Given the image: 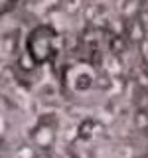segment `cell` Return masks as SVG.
<instances>
[{
    "label": "cell",
    "instance_id": "cell-1",
    "mask_svg": "<svg viewBox=\"0 0 148 158\" xmlns=\"http://www.w3.org/2000/svg\"><path fill=\"white\" fill-rule=\"evenodd\" d=\"M63 46V36L53 24L42 22L28 30L24 40V53L36 67H43L56 61Z\"/></svg>",
    "mask_w": 148,
    "mask_h": 158
},
{
    "label": "cell",
    "instance_id": "cell-15",
    "mask_svg": "<svg viewBox=\"0 0 148 158\" xmlns=\"http://www.w3.org/2000/svg\"><path fill=\"white\" fill-rule=\"evenodd\" d=\"M138 20H140V24H142V28L146 30V34H148V6L142 10V14L138 16Z\"/></svg>",
    "mask_w": 148,
    "mask_h": 158
},
{
    "label": "cell",
    "instance_id": "cell-3",
    "mask_svg": "<svg viewBox=\"0 0 148 158\" xmlns=\"http://www.w3.org/2000/svg\"><path fill=\"white\" fill-rule=\"evenodd\" d=\"M146 6H148V0H118L117 12L128 22V20H136Z\"/></svg>",
    "mask_w": 148,
    "mask_h": 158
},
{
    "label": "cell",
    "instance_id": "cell-13",
    "mask_svg": "<svg viewBox=\"0 0 148 158\" xmlns=\"http://www.w3.org/2000/svg\"><path fill=\"white\" fill-rule=\"evenodd\" d=\"M38 4L46 10V12H56V10H61V0H38Z\"/></svg>",
    "mask_w": 148,
    "mask_h": 158
},
{
    "label": "cell",
    "instance_id": "cell-12",
    "mask_svg": "<svg viewBox=\"0 0 148 158\" xmlns=\"http://www.w3.org/2000/svg\"><path fill=\"white\" fill-rule=\"evenodd\" d=\"M22 0H0V16H8L20 6Z\"/></svg>",
    "mask_w": 148,
    "mask_h": 158
},
{
    "label": "cell",
    "instance_id": "cell-9",
    "mask_svg": "<svg viewBox=\"0 0 148 158\" xmlns=\"http://www.w3.org/2000/svg\"><path fill=\"white\" fill-rule=\"evenodd\" d=\"M85 4H87V0H61V10L59 12H63L65 16L73 18V16H79L83 12Z\"/></svg>",
    "mask_w": 148,
    "mask_h": 158
},
{
    "label": "cell",
    "instance_id": "cell-6",
    "mask_svg": "<svg viewBox=\"0 0 148 158\" xmlns=\"http://www.w3.org/2000/svg\"><path fill=\"white\" fill-rule=\"evenodd\" d=\"M128 48H132V46L128 44L126 36H121V34H107V49L113 56H122Z\"/></svg>",
    "mask_w": 148,
    "mask_h": 158
},
{
    "label": "cell",
    "instance_id": "cell-11",
    "mask_svg": "<svg viewBox=\"0 0 148 158\" xmlns=\"http://www.w3.org/2000/svg\"><path fill=\"white\" fill-rule=\"evenodd\" d=\"M16 49H18V38H16V34H6V36H2L0 38V52H4V53H16Z\"/></svg>",
    "mask_w": 148,
    "mask_h": 158
},
{
    "label": "cell",
    "instance_id": "cell-2",
    "mask_svg": "<svg viewBox=\"0 0 148 158\" xmlns=\"http://www.w3.org/2000/svg\"><path fill=\"white\" fill-rule=\"evenodd\" d=\"M57 118L53 115H43L36 121V125L28 131V140L38 148L42 154H51L57 144Z\"/></svg>",
    "mask_w": 148,
    "mask_h": 158
},
{
    "label": "cell",
    "instance_id": "cell-4",
    "mask_svg": "<svg viewBox=\"0 0 148 158\" xmlns=\"http://www.w3.org/2000/svg\"><path fill=\"white\" fill-rule=\"evenodd\" d=\"M71 79L77 91H89L97 83V73H91L87 65H81V67H75V75Z\"/></svg>",
    "mask_w": 148,
    "mask_h": 158
},
{
    "label": "cell",
    "instance_id": "cell-16",
    "mask_svg": "<svg viewBox=\"0 0 148 158\" xmlns=\"http://www.w3.org/2000/svg\"><path fill=\"white\" fill-rule=\"evenodd\" d=\"M95 2H101V0H95Z\"/></svg>",
    "mask_w": 148,
    "mask_h": 158
},
{
    "label": "cell",
    "instance_id": "cell-14",
    "mask_svg": "<svg viewBox=\"0 0 148 158\" xmlns=\"http://www.w3.org/2000/svg\"><path fill=\"white\" fill-rule=\"evenodd\" d=\"M136 48H138V56H140V61L144 63V67L148 69V38L140 44V46H136Z\"/></svg>",
    "mask_w": 148,
    "mask_h": 158
},
{
    "label": "cell",
    "instance_id": "cell-10",
    "mask_svg": "<svg viewBox=\"0 0 148 158\" xmlns=\"http://www.w3.org/2000/svg\"><path fill=\"white\" fill-rule=\"evenodd\" d=\"M132 125L136 131L140 132H148V109L146 107H138L132 115Z\"/></svg>",
    "mask_w": 148,
    "mask_h": 158
},
{
    "label": "cell",
    "instance_id": "cell-5",
    "mask_svg": "<svg viewBox=\"0 0 148 158\" xmlns=\"http://www.w3.org/2000/svg\"><path fill=\"white\" fill-rule=\"evenodd\" d=\"M125 36L128 40V44H130L132 48H136V46H140L142 42L148 38V34H146V30L142 28V24H140V20H128L126 22V32H125Z\"/></svg>",
    "mask_w": 148,
    "mask_h": 158
},
{
    "label": "cell",
    "instance_id": "cell-7",
    "mask_svg": "<svg viewBox=\"0 0 148 158\" xmlns=\"http://www.w3.org/2000/svg\"><path fill=\"white\" fill-rule=\"evenodd\" d=\"M97 121L95 118H91V117H85V118H81L79 121V125H77V136L81 138V140H91L93 136H95V132H97Z\"/></svg>",
    "mask_w": 148,
    "mask_h": 158
},
{
    "label": "cell",
    "instance_id": "cell-8",
    "mask_svg": "<svg viewBox=\"0 0 148 158\" xmlns=\"http://www.w3.org/2000/svg\"><path fill=\"white\" fill-rule=\"evenodd\" d=\"M39 156H42V152H39L28 138L22 140V142H18L16 148H14V158H39Z\"/></svg>",
    "mask_w": 148,
    "mask_h": 158
}]
</instances>
